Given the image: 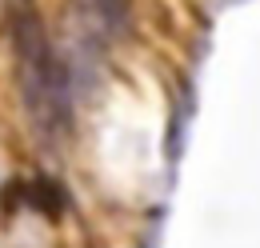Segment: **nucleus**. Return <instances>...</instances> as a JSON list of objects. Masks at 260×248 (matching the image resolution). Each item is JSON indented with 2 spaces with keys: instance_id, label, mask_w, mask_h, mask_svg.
<instances>
[{
  "instance_id": "f257e3e1",
  "label": "nucleus",
  "mask_w": 260,
  "mask_h": 248,
  "mask_svg": "<svg viewBox=\"0 0 260 248\" xmlns=\"http://www.w3.org/2000/svg\"><path fill=\"white\" fill-rule=\"evenodd\" d=\"M12 32H16V68H20V92L28 116L36 120L40 136H56L68 128V72L32 12H20L12 20Z\"/></svg>"
},
{
  "instance_id": "f03ea898",
  "label": "nucleus",
  "mask_w": 260,
  "mask_h": 248,
  "mask_svg": "<svg viewBox=\"0 0 260 248\" xmlns=\"http://www.w3.org/2000/svg\"><path fill=\"white\" fill-rule=\"evenodd\" d=\"M84 8L100 28H108V36H120L128 24V0H84Z\"/></svg>"
}]
</instances>
